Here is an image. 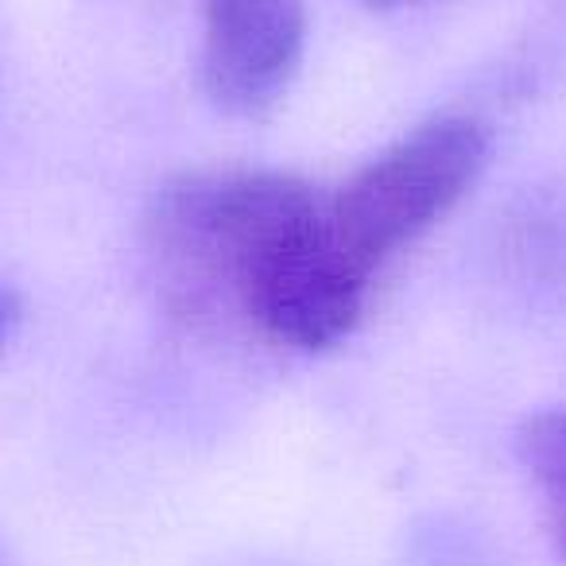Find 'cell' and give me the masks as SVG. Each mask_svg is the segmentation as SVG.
<instances>
[{
  "instance_id": "obj_1",
  "label": "cell",
  "mask_w": 566,
  "mask_h": 566,
  "mask_svg": "<svg viewBox=\"0 0 566 566\" xmlns=\"http://www.w3.org/2000/svg\"><path fill=\"white\" fill-rule=\"evenodd\" d=\"M148 252L179 315L318 354L349 338L369 280L338 252L326 202L283 171H190L148 213Z\"/></svg>"
},
{
  "instance_id": "obj_2",
  "label": "cell",
  "mask_w": 566,
  "mask_h": 566,
  "mask_svg": "<svg viewBox=\"0 0 566 566\" xmlns=\"http://www.w3.org/2000/svg\"><path fill=\"white\" fill-rule=\"evenodd\" d=\"M489 133L470 117H439L357 167L326 202L338 252L373 280L396 252L434 229L481 179Z\"/></svg>"
},
{
  "instance_id": "obj_3",
  "label": "cell",
  "mask_w": 566,
  "mask_h": 566,
  "mask_svg": "<svg viewBox=\"0 0 566 566\" xmlns=\"http://www.w3.org/2000/svg\"><path fill=\"white\" fill-rule=\"evenodd\" d=\"M307 0H206L202 86L229 117H264L292 90Z\"/></svg>"
},
{
  "instance_id": "obj_4",
  "label": "cell",
  "mask_w": 566,
  "mask_h": 566,
  "mask_svg": "<svg viewBox=\"0 0 566 566\" xmlns=\"http://www.w3.org/2000/svg\"><path fill=\"white\" fill-rule=\"evenodd\" d=\"M520 462L532 473L543 504H547L551 535L566 563V408H551L520 427Z\"/></svg>"
},
{
  "instance_id": "obj_5",
  "label": "cell",
  "mask_w": 566,
  "mask_h": 566,
  "mask_svg": "<svg viewBox=\"0 0 566 566\" xmlns=\"http://www.w3.org/2000/svg\"><path fill=\"white\" fill-rule=\"evenodd\" d=\"M20 315H24V307H20V295L9 292V287H0V346L9 342V334L17 331Z\"/></svg>"
},
{
  "instance_id": "obj_6",
  "label": "cell",
  "mask_w": 566,
  "mask_h": 566,
  "mask_svg": "<svg viewBox=\"0 0 566 566\" xmlns=\"http://www.w3.org/2000/svg\"><path fill=\"white\" fill-rule=\"evenodd\" d=\"M369 9H400V4H411V0H365Z\"/></svg>"
}]
</instances>
